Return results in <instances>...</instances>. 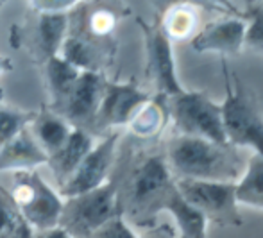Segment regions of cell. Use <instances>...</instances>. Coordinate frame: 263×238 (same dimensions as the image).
<instances>
[{
  "label": "cell",
  "instance_id": "obj_1",
  "mask_svg": "<svg viewBox=\"0 0 263 238\" xmlns=\"http://www.w3.org/2000/svg\"><path fill=\"white\" fill-rule=\"evenodd\" d=\"M165 161L177 179L236 183L246 170L243 159L231 143L176 135L168 140Z\"/></svg>",
  "mask_w": 263,
  "mask_h": 238
},
{
  "label": "cell",
  "instance_id": "obj_2",
  "mask_svg": "<svg viewBox=\"0 0 263 238\" xmlns=\"http://www.w3.org/2000/svg\"><path fill=\"white\" fill-rule=\"evenodd\" d=\"M226 84V100L220 104L226 142L233 147H251L263 156V111L253 91L229 72L228 59H220Z\"/></svg>",
  "mask_w": 263,
  "mask_h": 238
},
{
  "label": "cell",
  "instance_id": "obj_3",
  "mask_svg": "<svg viewBox=\"0 0 263 238\" xmlns=\"http://www.w3.org/2000/svg\"><path fill=\"white\" fill-rule=\"evenodd\" d=\"M168 120L174 122L177 135L228 143L222 125L220 104L213 102L204 91H186L166 100Z\"/></svg>",
  "mask_w": 263,
  "mask_h": 238
},
{
  "label": "cell",
  "instance_id": "obj_4",
  "mask_svg": "<svg viewBox=\"0 0 263 238\" xmlns=\"http://www.w3.org/2000/svg\"><path fill=\"white\" fill-rule=\"evenodd\" d=\"M11 199L20 218L38 231H47L59 226L63 215V203L36 170L14 172V187Z\"/></svg>",
  "mask_w": 263,
  "mask_h": 238
},
{
  "label": "cell",
  "instance_id": "obj_5",
  "mask_svg": "<svg viewBox=\"0 0 263 238\" xmlns=\"http://www.w3.org/2000/svg\"><path fill=\"white\" fill-rule=\"evenodd\" d=\"M118 188L115 181H106L97 190L83 193L70 200L68 208H63V228L72 235V231L88 235L104 228L109 221L118 217Z\"/></svg>",
  "mask_w": 263,
  "mask_h": 238
},
{
  "label": "cell",
  "instance_id": "obj_6",
  "mask_svg": "<svg viewBox=\"0 0 263 238\" xmlns=\"http://www.w3.org/2000/svg\"><path fill=\"white\" fill-rule=\"evenodd\" d=\"M176 187L181 197L199 210L208 222L218 226H242L238 203L235 197V183L177 179Z\"/></svg>",
  "mask_w": 263,
  "mask_h": 238
},
{
  "label": "cell",
  "instance_id": "obj_7",
  "mask_svg": "<svg viewBox=\"0 0 263 238\" xmlns=\"http://www.w3.org/2000/svg\"><path fill=\"white\" fill-rule=\"evenodd\" d=\"M143 36H145V56H147V77L156 88L158 99L168 100L181 95L184 88L181 86L176 72V59L172 52V42L165 34L161 22L145 24L140 20Z\"/></svg>",
  "mask_w": 263,
  "mask_h": 238
},
{
  "label": "cell",
  "instance_id": "obj_8",
  "mask_svg": "<svg viewBox=\"0 0 263 238\" xmlns=\"http://www.w3.org/2000/svg\"><path fill=\"white\" fill-rule=\"evenodd\" d=\"M228 7L231 6L228 4ZM246 32L247 22L240 18L233 9H228L213 22L206 24L201 31L195 32L190 43L197 54L217 52L220 59H228L238 56L243 50Z\"/></svg>",
  "mask_w": 263,
  "mask_h": 238
},
{
  "label": "cell",
  "instance_id": "obj_9",
  "mask_svg": "<svg viewBox=\"0 0 263 238\" xmlns=\"http://www.w3.org/2000/svg\"><path fill=\"white\" fill-rule=\"evenodd\" d=\"M176 181L172 179L165 156H151L136 169L131 179V203L136 210L154 211L163 210L168 193Z\"/></svg>",
  "mask_w": 263,
  "mask_h": 238
},
{
  "label": "cell",
  "instance_id": "obj_10",
  "mask_svg": "<svg viewBox=\"0 0 263 238\" xmlns=\"http://www.w3.org/2000/svg\"><path fill=\"white\" fill-rule=\"evenodd\" d=\"M117 143L118 133H111L97 147L91 149L86 158L81 161V165L76 169V172L61 187L63 195L73 199V197H79L83 193L97 190L99 187H102L106 183L107 174H109L111 165L115 161Z\"/></svg>",
  "mask_w": 263,
  "mask_h": 238
},
{
  "label": "cell",
  "instance_id": "obj_11",
  "mask_svg": "<svg viewBox=\"0 0 263 238\" xmlns=\"http://www.w3.org/2000/svg\"><path fill=\"white\" fill-rule=\"evenodd\" d=\"M104 88L106 81L99 72H81L58 107L63 111L66 120L76 124H90L97 118Z\"/></svg>",
  "mask_w": 263,
  "mask_h": 238
},
{
  "label": "cell",
  "instance_id": "obj_12",
  "mask_svg": "<svg viewBox=\"0 0 263 238\" xmlns=\"http://www.w3.org/2000/svg\"><path fill=\"white\" fill-rule=\"evenodd\" d=\"M153 99L135 81L106 83L102 102L95 120L104 125H124L138 113V109Z\"/></svg>",
  "mask_w": 263,
  "mask_h": 238
},
{
  "label": "cell",
  "instance_id": "obj_13",
  "mask_svg": "<svg viewBox=\"0 0 263 238\" xmlns=\"http://www.w3.org/2000/svg\"><path fill=\"white\" fill-rule=\"evenodd\" d=\"M45 163H49V156L43 152V149L27 129L18 133L11 142L0 147V172L34 170L38 165H45Z\"/></svg>",
  "mask_w": 263,
  "mask_h": 238
},
{
  "label": "cell",
  "instance_id": "obj_14",
  "mask_svg": "<svg viewBox=\"0 0 263 238\" xmlns=\"http://www.w3.org/2000/svg\"><path fill=\"white\" fill-rule=\"evenodd\" d=\"M91 149H93L91 136L86 135L83 129H72L65 145L58 152L49 156V165L54 170V176L58 177V181L65 185Z\"/></svg>",
  "mask_w": 263,
  "mask_h": 238
},
{
  "label": "cell",
  "instance_id": "obj_15",
  "mask_svg": "<svg viewBox=\"0 0 263 238\" xmlns=\"http://www.w3.org/2000/svg\"><path fill=\"white\" fill-rule=\"evenodd\" d=\"M163 210H168L172 217L176 218V224L181 231V238H208L206 231H208L210 222L206 221L201 211L195 210L190 203H186L181 197L176 185L166 197Z\"/></svg>",
  "mask_w": 263,
  "mask_h": 238
},
{
  "label": "cell",
  "instance_id": "obj_16",
  "mask_svg": "<svg viewBox=\"0 0 263 238\" xmlns=\"http://www.w3.org/2000/svg\"><path fill=\"white\" fill-rule=\"evenodd\" d=\"M165 34L172 40H188L195 36V29L199 24V9L197 4H174L165 11V16L159 18Z\"/></svg>",
  "mask_w": 263,
  "mask_h": 238
},
{
  "label": "cell",
  "instance_id": "obj_17",
  "mask_svg": "<svg viewBox=\"0 0 263 238\" xmlns=\"http://www.w3.org/2000/svg\"><path fill=\"white\" fill-rule=\"evenodd\" d=\"M235 197L238 204H247L263 210V156L253 154L240 181L235 183Z\"/></svg>",
  "mask_w": 263,
  "mask_h": 238
},
{
  "label": "cell",
  "instance_id": "obj_18",
  "mask_svg": "<svg viewBox=\"0 0 263 238\" xmlns=\"http://www.w3.org/2000/svg\"><path fill=\"white\" fill-rule=\"evenodd\" d=\"M166 122H168L166 100L156 97L140 107L138 113L129 122V127L138 138H154L163 131Z\"/></svg>",
  "mask_w": 263,
  "mask_h": 238
},
{
  "label": "cell",
  "instance_id": "obj_19",
  "mask_svg": "<svg viewBox=\"0 0 263 238\" xmlns=\"http://www.w3.org/2000/svg\"><path fill=\"white\" fill-rule=\"evenodd\" d=\"M70 131L65 118L58 117L55 113H43L42 117L34 118V136L40 147L47 156L58 152L65 145Z\"/></svg>",
  "mask_w": 263,
  "mask_h": 238
},
{
  "label": "cell",
  "instance_id": "obj_20",
  "mask_svg": "<svg viewBox=\"0 0 263 238\" xmlns=\"http://www.w3.org/2000/svg\"><path fill=\"white\" fill-rule=\"evenodd\" d=\"M66 27H68V16L66 13H42L38 22V36L40 45L47 59L58 56L61 45L65 42Z\"/></svg>",
  "mask_w": 263,
  "mask_h": 238
},
{
  "label": "cell",
  "instance_id": "obj_21",
  "mask_svg": "<svg viewBox=\"0 0 263 238\" xmlns=\"http://www.w3.org/2000/svg\"><path fill=\"white\" fill-rule=\"evenodd\" d=\"M79 70L68 65L61 56H52L47 59V79H49V86L54 95L55 106H59V102L66 97L70 88L79 77Z\"/></svg>",
  "mask_w": 263,
  "mask_h": 238
},
{
  "label": "cell",
  "instance_id": "obj_22",
  "mask_svg": "<svg viewBox=\"0 0 263 238\" xmlns=\"http://www.w3.org/2000/svg\"><path fill=\"white\" fill-rule=\"evenodd\" d=\"M61 58L79 72H97L99 54L95 47L84 38H65L61 45Z\"/></svg>",
  "mask_w": 263,
  "mask_h": 238
},
{
  "label": "cell",
  "instance_id": "obj_23",
  "mask_svg": "<svg viewBox=\"0 0 263 238\" xmlns=\"http://www.w3.org/2000/svg\"><path fill=\"white\" fill-rule=\"evenodd\" d=\"M231 6V4H229ZM231 9L238 14L240 18L247 22L246 32V47L256 50L263 56V6L261 4H246V9L238 11L231 6Z\"/></svg>",
  "mask_w": 263,
  "mask_h": 238
},
{
  "label": "cell",
  "instance_id": "obj_24",
  "mask_svg": "<svg viewBox=\"0 0 263 238\" xmlns=\"http://www.w3.org/2000/svg\"><path fill=\"white\" fill-rule=\"evenodd\" d=\"M34 118V113L11 109V107H0V147H4L7 142H11L18 133L27 129V125Z\"/></svg>",
  "mask_w": 263,
  "mask_h": 238
},
{
  "label": "cell",
  "instance_id": "obj_25",
  "mask_svg": "<svg viewBox=\"0 0 263 238\" xmlns=\"http://www.w3.org/2000/svg\"><path fill=\"white\" fill-rule=\"evenodd\" d=\"M20 221L13 200L0 195V238H11Z\"/></svg>",
  "mask_w": 263,
  "mask_h": 238
},
{
  "label": "cell",
  "instance_id": "obj_26",
  "mask_svg": "<svg viewBox=\"0 0 263 238\" xmlns=\"http://www.w3.org/2000/svg\"><path fill=\"white\" fill-rule=\"evenodd\" d=\"M117 16L109 9H97L90 16V31L95 36H107L115 29Z\"/></svg>",
  "mask_w": 263,
  "mask_h": 238
},
{
  "label": "cell",
  "instance_id": "obj_27",
  "mask_svg": "<svg viewBox=\"0 0 263 238\" xmlns=\"http://www.w3.org/2000/svg\"><path fill=\"white\" fill-rule=\"evenodd\" d=\"M99 231H101L99 238H136V235L131 231V228L125 224V221L120 215L107 222L104 228H101Z\"/></svg>",
  "mask_w": 263,
  "mask_h": 238
},
{
  "label": "cell",
  "instance_id": "obj_28",
  "mask_svg": "<svg viewBox=\"0 0 263 238\" xmlns=\"http://www.w3.org/2000/svg\"><path fill=\"white\" fill-rule=\"evenodd\" d=\"M36 7H42V13H68L70 7H76V2L70 0H45V2H34Z\"/></svg>",
  "mask_w": 263,
  "mask_h": 238
},
{
  "label": "cell",
  "instance_id": "obj_29",
  "mask_svg": "<svg viewBox=\"0 0 263 238\" xmlns=\"http://www.w3.org/2000/svg\"><path fill=\"white\" fill-rule=\"evenodd\" d=\"M34 238H72V235L63 226H55V228L47 229V231H40Z\"/></svg>",
  "mask_w": 263,
  "mask_h": 238
},
{
  "label": "cell",
  "instance_id": "obj_30",
  "mask_svg": "<svg viewBox=\"0 0 263 238\" xmlns=\"http://www.w3.org/2000/svg\"><path fill=\"white\" fill-rule=\"evenodd\" d=\"M142 238H176V235H174V229L170 228V226L163 224V226H159V228L153 229L149 235H145Z\"/></svg>",
  "mask_w": 263,
  "mask_h": 238
},
{
  "label": "cell",
  "instance_id": "obj_31",
  "mask_svg": "<svg viewBox=\"0 0 263 238\" xmlns=\"http://www.w3.org/2000/svg\"><path fill=\"white\" fill-rule=\"evenodd\" d=\"M11 238H34V236H32V229L29 228L24 221H20L16 229H14V233L11 235Z\"/></svg>",
  "mask_w": 263,
  "mask_h": 238
},
{
  "label": "cell",
  "instance_id": "obj_32",
  "mask_svg": "<svg viewBox=\"0 0 263 238\" xmlns=\"http://www.w3.org/2000/svg\"><path fill=\"white\" fill-rule=\"evenodd\" d=\"M2 100H4V88L0 86V107H2Z\"/></svg>",
  "mask_w": 263,
  "mask_h": 238
},
{
  "label": "cell",
  "instance_id": "obj_33",
  "mask_svg": "<svg viewBox=\"0 0 263 238\" xmlns=\"http://www.w3.org/2000/svg\"><path fill=\"white\" fill-rule=\"evenodd\" d=\"M0 72H2V63H0Z\"/></svg>",
  "mask_w": 263,
  "mask_h": 238
},
{
  "label": "cell",
  "instance_id": "obj_34",
  "mask_svg": "<svg viewBox=\"0 0 263 238\" xmlns=\"http://www.w3.org/2000/svg\"><path fill=\"white\" fill-rule=\"evenodd\" d=\"M261 6H263V4H261Z\"/></svg>",
  "mask_w": 263,
  "mask_h": 238
}]
</instances>
